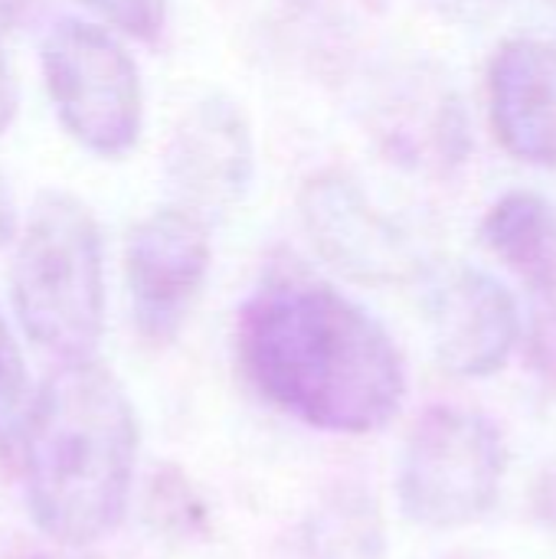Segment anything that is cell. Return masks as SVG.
<instances>
[{
	"mask_svg": "<svg viewBox=\"0 0 556 559\" xmlns=\"http://www.w3.org/2000/svg\"><path fill=\"white\" fill-rule=\"evenodd\" d=\"M210 223L184 206L144 216L125 242V285L138 334L164 347L197 308L210 275Z\"/></svg>",
	"mask_w": 556,
	"mask_h": 559,
	"instance_id": "cell-6",
	"label": "cell"
},
{
	"mask_svg": "<svg viewBox=\"0 0 556 559\" xmlns=\"http://www.w3.org/2000/svg\"><path fill=\"white\" fill-rule=\"evenodd\" d=\"M488 111L501 147L534 167H556V43L508 39L488 66Z\"/></svg>",
	"mask_w": 556,
	"mask_h": 559,
	"instance_id": "cell-10",
	"label": "cell"
},
{
	"mask_svg": "<svg viewBox=\"0 0 556 559\" xmlns=\"http://www.w3.org/2000/svg\"><path fill=\"white\" fill-rule=\"evenodd\" d=\"M29 7H33V0H0V39L26 16Z\"/></svg>",
	"mask_w": 556,
	"mask_h": 559,
	"instance_id": "cell-16",
	"label": "cell"
},
{
	"mask_svg": "<svg viewBox=\"0 0 556 559\" xmlns=\"http://www.w3.org/2000/svg\"><path fill=\"white\" fill-rule=\"evenodd\" d=\"M508 452L498 426L472 409H426L400 455L397 498L403 514L429 531L482 521L505 481Z\"/></svg>",
	"mask_w": 556,
	"mask_h": 559,
	"instance_id": "cell-4",
	"label": "cell"
},
{
	"mask_svg": "<svg viewBox=\"0 0 556 559\" xmlns=\"http://www.w3.org/2000/svg\"><path fill=\"white\" fill-rule=\"evenodd\" d=\"M13 311L26 337L59 364L92 360L105 331V252L92 210L66 190H43L23 226Z\"/></svg>",
	"mask_w": 556,
	"mask_h": 559,
	"instance_id": "cell-3",
	"label": "cell"
},
{
	"mask_svg": "<svg viewBox=\"0 0 556 559\" xmlns=\"http://www.w3.org/2000/svg\"><path fill=\"white\" fill-rule=\"evenodd\" d=\"M256 170L252 128L246 111L223 92L197 98L164 147V180L177 206L206 223L242 203Z\"/></svg>",
	"mask_w": 556,
	"mask_h": 559,
	"instance_id": "cell-9",
	"label": "cell"
},
{
	"mask_svg": "<svg viewBox=\"0 0 556 559\" xmlns=\"http://www.w3.org/2000/svg\"><path fill=\"white\" fill-rule=\"evenodd\" d=\"M29 373H26V360L23 350L7 324V318L0 314V445L10 449L20 442L26 413H29Z\"/></svg>",
	"mask_w": 556,
	"mask_h": 559,
	"instance_id": "cell-12",
	"label": "cell"
},
{
	"mask_svg": "<svg viewBox=\"0 0 556 559\" xmlns=\"http://www.w3.org/2000/svg\"><path fill=\"white\" fill-rule=\"evenodd\" d=\"M108 26L138 43H157L167 26V0H82Z\"/></svg>",
	"mask_w": 556,
	"mask_h": 559,
	"instance_id": "cell-13",
	"label": "cell"
},
{
	"mask_svg": "<svg viewBox=\"0 0 556 559\" xmlns=\"http://www.w3.org/2000/svg\"><path fill=\"white\" fill-rule=\"evenodd\" d=\"M23 481L36 527L88 547L128 514L138 416L118 377L92 360L59 364L36 390L23 432Z\"/></svg>",
	"mask_w": 556,
	"mask_h": 559,
	"instance_id": "cell-2",
	"label": "cell"
},
{
	"mask_svg": "<svg viewBox=\"0 0 556 559\" xmlns=\"http://www.w3.org/2000/svg\"><path fill=\"white\" fill-rule=\"evenodd\" d=\"M547 3H551V7H554V10H556V0H547Z\"/></svg>",
	"mask_w": 556,
	"mask_h": 559,
	"instance_id": "cell-17",
	"label": "cell"
},
{
	"mask_svg": "<svg viewBox=\"0 0 556 559\" xmlns=\"http://www.w3.org/2000/svg\"><path fill=\"white\" fill-rule=\"evenodd\" d=\"M298 216L315 252L364 285H393L423 275L413 242L341 170H321L298 193Z\"/></svg>",
	"mask_w": 556,
	"mask_h": 559,
	"instance_id": "cell-8",
	"label": "cell"
},
{
	"mask_svg": "<svg viewBox=\"0 0 556 559\" xmlns=\"http://www.w3.org/2000/svg\"><path fill=\"white\" fill-rule=\"evenodd\" d=\"M236 357L262 400L321 432H377L406 400V367L387 328L301 272L262 282L242 305Z\"/></svg>",
	"mask_w": 556,
	"mask_h": 559,
	"instance_id": "cell-1",
	"label": "cell"
},
{
	"mask_svg": "<svg viewBox=\"0 0 556 559\" xmlns=\"http://www.w3.org/2000/svg\"><path fill=\"white\" fill-rule=\"evenodd\" d=\"M482 242L544 305V324H556V203L534 190H511L492 203L478 226Z\"/></svg>",
	"mask_w": 556,
	"mask_h": 559,
	"instance_id": "cell-11",
	"label": "cell"
},
{
	"mask_svg": "<svg viewBox=\"0 0 556 559\" xmlns=\"http://www.w3.org/2000/svg\"><path fill=\"white\" fill-rule=\"evenodd\" d=\"M419 278L436 360L465 380L498 373L521 341L514 295L495 275L465 262L423 269Z\"/></svg>",
	"mask_w": 556,
	"mask_h": 559,
	"instance_id": "cell-7",
	"label": "cell"
},
{
	"mask_svg": "<svg viewBox=\"0 0 556 559\" xmlns=\"http://www.w3.org/2000/svg\"><path fill=\"white\" fill-rule=\"evenodd\" d=\"M20 108V88H16V75L10 69V59L0 52V134L13 124Z\"/></svg>",
	"mask_w": 556,
	"mask_h": 559,
	"instance_id": "cell-14",
	"label": "cell"
},
{
	"mask_svg": "<svg viewBox=\"0 0 556 559\" xmlns=\"http://www.w3.org/2000/svg\"><path fill=\"white\" fill-rule=\"evenodd\" d=\"M43 79L66 134L95 157H125L144 124L141 75L102 26L66 16L43 36Z\"/></svg>",
	"mask_w": 556,
	"mask_h": 559,
	"instance_id": "cell-5",
	"label": "cell"
},
{
	"mask_svg": "<svg viewBox=\"0 0 556 559\" xmlns=\"http://www.w3.org/2000/svg\"><path fill=\"white\" fill-rule=\"evenodd\" d=\"M13 233H16V206H13L10 183L0 170V249L13 239Z\"/></svg>",
	"mask_w": 556,
	"mask_h": 559,
	"instance_id": "cell-15",
	"label": "cell"
}]
</instances>
